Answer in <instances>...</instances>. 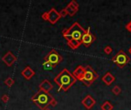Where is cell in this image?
Segmentation results:
<instances>
[{
    "instance_id": "cell-1",
    "label": "cell",
    "mask_w": 131,
    "mask_h": 110,
    "mask_svg": "<svg viewBox=\"0 0 131 110\" xmlns=\"http://www.w3.org/2000/svg\"><path fill=\"white\" fill-rule=\"evenodd\" d=\"M54 82L65 92H67L76 82L77 79L67 69L65 68L55 78Z\"/></svg>"
},
{
    "instance_id": "cell-2",
    "label": "cell",
    "mask_w": 131,
    "mask_h": 110,
    "mask_svg": "<svg viewBox=\"0 0 131 110\" xmlns=\"http://www.w3.org/2000/svg\"><path fill=\"white\" fill-rule=\"evenodd\" d=\"M86 30L80 25L78 22H74L69 28H65L62 31L63 37L67 40H76L81 42V39L84 35Z\"/></svg>"
},
{
    "instance_id": "cell-3",
    "label": "cell",
    "mask_w": 131,
    "mask_h": 110,
    "mask_svg": "<svg viewBox=\"0 0 131 110\" xmlns=\"http://www.w3.org/2000/svg\"><path fill=\"white\" fill-rule=\"evenodd\" d=\"M54 97L49 93H45L42 90H39L32 97V101L40 109L44 110L51 103Z\"/></svg>"
},
{
    "instance_id": "cell-4",
    "label": "cell",
    "mask_w": 131,
    "mask_h": 110,
    "mask_svg": "<svg viewBox=\"0 0 131 110\" xmlns=\"http://www.w3.org/2000/svg\"><path fill=\"white\" fill-rule=\"evenodd\" d=\"M98 77L99 74L90 65H87L85 67L84 74L83 78L80 79V82H82L86 86L89 87L92 85L96 79H98Z\"/></svg>"
},
{
    "instance_id": "cell-5",
    "label": "cell",
    "mask_w": 131,
    "mask_h": 110,
    "mask_svg": "<svg viewBox=\"0 0 131 110\" xmlns=\"http://www.w3.org/2000/svg\"><path fill=\"white\" fill-rule=\"evenodd\" d=\"M112 61L120 69L124 68L125 66H127L130 61V58L129 56L123 51V50H120V51H118L116 55H114L112 57Z\"/></svg>"
},
{
    "instance_id": "cell-6",
    "label": "cell",
    "mask_w": 131,
    "mask_h": 110,
    "mask_svg": "<svg viewBox=\"0 0 131 110\" xmlns=\"http://www.w3.org/2000/svg\"><path fill=\"white\" fill-rule=\"evenodd\" d=\"M44 61L50 63L55 68L58 64H59L63 61V57L61 54H58L57 51H55V49H52V51L45 57Z\"/></svg>"
},
{
    "instance_id": "cell-7",
    "label": "cell",
    "mask_w": 131,
    "mask_h": 110,
    "mask_svg": "<svg viewBox=\"0 0 131 110\" xmlns=\"http://www.w3.org/2000/svg\"><path fill=\"white\" fill-rule=\"evenodd\" d=\"M95 41H96V37L91 33L90 28H88L85 31V33L82 37L81 44H83L86 47H89Z\"/></svg>"
},
{
    "instance_id": "cell-8",
    "label": "cell",
    "mask_w": 131,
    "mask_h": 110,
    "mask_svg": "<svg viewBox=\"0 0 131 110\" xmlns=\"http://www.w3.org/2000/svg\"><path fill=\"white\" fill-rule=\"evenodd\" d=\"M2 61L4 62L5 64L8 67H11L12 64L15 63L17 61V57L11 52V51H8L2 57Z\"/></svg>"
},
{
    "instance_id": "cell-9",
    "label": "cell",
    "mask_w": 131,
    "mask_h": 110,
    "mask_svg": "<svg viewBox=\"0 0 131 110\" xmlns=\"http://www.w3.org/2000/svg\"><path fill=\"white\" fill-rule=\"evenodd\" d=\"M81 104L87 109H91L96 104V100L90 95H87L82 99Z\"/></svg>"
},
{
    "instance_id": "cell-10",
    "label": "cell",
    "mask_w": 131,
    "mask_h": 110,
    "mask_svg": "<svg viewBox=\"0 0 131 110\" xmlns=\"http://www.w3.org/2000/svg\"><path fill=\"white\" fill-rule=\"evenodd\" d=\"M60 18H61V16H60L59 12H57L55 8H52L48 12V22L51 24L55 25Z\"/></svg>"
},
{
    "instance_id": "cell-11",
    "label": "cell",
    "mask_w": 131,
    "mask_h": 110,
    "mask_svg": "<svg viewBox=\"0 0 131 110\" xmlns=\"http://www.w3.org/2000/svg\"><path fill=\"white\" fill-rule=\"evenodd\" d=\"M84 71H85V67H84L81 65H80L74 70V72L72 73V74L77 79V80L80 81V79H81L84 76Z\"/></svg>"
},
{
    "instance_id": "cell-12",
    "label": "cell",
    "mask_w": 131,
    "mask_h": 110,
    "mask_svg": "<svg viewBox=\"0 0 131 110\" xmlns=\"http://www.w3.org/2000/svg\"><path fill=\"white\" fill-rule=\"evenodd\" d=\"M53 89V85L48 79H45L39 85V89L45 93H49Z\"/></svg>"
},
{
    "instance_id": "cell-13",
    "label": "cell",
    "mask_w": 131,
    "mask_h": 110,
    "mask_svg": "<svg viewBox=\"0 0 131 110\" xmlns=\"http://www.w3.org/2000/svg\"><path fill=\"white\" fill-rule=\"evenodd\" d=\"M35 71L30 67H26L22 71V76L27 80L31 79V78H32L35 76Z\"/></svg>"
},
{
    "instance_id": "cell-14",
    "label": "cell",
    "mask_w": 131,
    "mask_h": 110,
    "mask_svg": "<svg viewBox=\"0 0 131 110\" xmlns=\"http://www.w3.org/2000/svg\"><path fill=\"white\" fill-rule=\"evenodd\" d=\"M102 81L107 86H110V85H111L115 81V76H113L110 72H107L102 77Z\"/></svg>"
},
{
    "instance_id": "cell-15",
    "label": "cell",
    "mask_w": 131,
    "mask_h": 110,
    "mask_svg": "<svg viewBox=\"0 0 131 110\" xmlns=\"http://www.w3.org/2000/svg\"><path fill=\"white\" fill-rule=\"evenodd\" d=\"M78 9L79 8H77L74 7L70 3H69L65 8V10L67 12V15H69L70 16H74L78 12Z\"/></svg>"
},
{
    "instance_id": "cell-16",
    "label": "cell",
    "mask_w": 131,
    "mask_h": 110,
    "mask_svg": "<svg viewBox=\"0 0 131 110\" xmlns=\"http://www.w3.org/2000/svg\"><path fill=\"white\" fill-rule=\"evenodd\" d=\"M67 44L72 50H75V49L78 48L80 45H81V42H80L78 41H76V40H70V41H67Z\"/></svg>"
},
{
    "instance_id": "cell-17",
    "label": "cell",
    "mask_w": 131,
    "mask_h": 110,
    "mask_svg": "<svg viewBox=\"0 0 131 110\" xmlns=\"http://www.w3.org/2000/svg\"><path fill=\"white\" fill-rule=\"evenodd\" d=\"M100 108H101L102 110H112L114 109V106L110 102L105 101L101 106H100Z\"/></svg>"
},
{
    "instance_id": "cell-18",
    "label": "cell",
    "mask_w": 131,
    "mask_h": 110,
    "mask_svg": "<svg viewBox=\"0 0 131 110\" xmlns=\"http://www.w3.org/2000/svg\"><path fill=\"white\" fill-rule=\"evenodd\" d=\"M4 83H5L8 87H12V86L14 85V83H15V80H14V79H13L12 77L8 76V78H6V79H5Z\"/></svg>"
},
{
    "instance_id": "cell-19",
    "label": "cell",
    "mask_w": 131,
    "mask_h": 110,
    "mask_svg": "<svg viewBox=\"0 0 131 110\" xmlns=\"http://www.w3.org/2000/svg\"><path fill=\"white\" fill-rule=\"evenodd\" d=\"M121 88H120L118 85H116L115 86H114V88L112 89V93L115 95V96H119L120 93H121Z\"/></svg>"
},
{
    "instance_id": "cell-20",
    "label": "cell",
    "mask_w": 131,
    "mask_h": 110,
    "mask_svg": "<svg viewBox=\"0 0 131 110\" xmlns=\"http://www.w3.org/2000/svg\"><path fill=\"white\" fill-rule=\"evenodd\" d=\"M104 53L106 54H110L112 52H113V49H112V47H110V46H109V45H107V46H106L105 47H104Z\"/></svg>"
},
{
    "instance_id": "cell-21",
    "label": "cell",
    "mask_w": 131,
    "mask_h": 110,
    "mask_svg": "<svg viewBox=\"0 0 131 110\" xmlns=\"http://www.w3.org/2000/svg\"><path fill=\"white\" fill-rule=\"evenodd\" d=\"M43 67H44L45 69H46V70H52V69H54L53 66H52L51 64H50V63L47 62V61H45V62L43 63Z\"/></svg>"
},
{
    "instance_id": "cell-22",
    "label": "cell",
    "mask_w": 131,
    "mask_h": 110,
    "mask_svg": "<svg viewBox=\"0 0 131 110\" xmlns=\"http://www.w3.org/2000/svg\"><path fill=\"white\" fill-rule=\"evenodd\" d=\"M1 99H2V101L4 103H7L8 101H9V99H10V98H9V96L7 95V94H4L2 96V98H1Z\"/></svg>"
},
{
    "instance_id": "cell-23",
    "label": "cell",
    "mask_w": 131,
    "mask_h": 110,
    "mask_svg": "<svg viewBox=\"0 0 131 110\" xmlns=\"http://www.w3.org/2000/svg\"><path fill=\"white\" fill-rule=\"evenodd\" d=\"M59 15H60V16H61V18H65V17H66V16L67 15V11L65 10V8L62 9L61 11L59 12Z\"/></svg>"
},
{
    "instance_id": "cell-24",
    "label": "cell",
    "mask_w": 131,
    "mask_h": 110,
    "mask_svg": "<svg viewBox=\"0 0 131 110\" xmlns=\"http://www.w3.org/2000/svg\"><path fill=\"white\" fill-rule=\"evenodd\" d=\"M42 18L45 20V21H48V12H46L44 14H42Z\"/></svg>"
},
{
    "instance_id": "cell-25",
    "label": "cell",
    "mask_w": 131,
    "mask_h": 110,
    "mask_svg": "<svg viewBox=\"0 0 131 110\" xmlns=\"http://www.w3.org/2000/svg\"><path fill=\"white\" fill-rule=\"evenodd\" d=\"M57 104H58L57 100H56V99H55V98H53L52 100V102H51V103H50V106H52V107H55V106H57Z\"/></svg>"
},
{
    "instance_id": "cell-26",
    "label": "cell",
    "mask_w": 131,
    "mask_h": 110,
    "mask_svg": "<svg viewBox=\"0 0 131 110\" xmlns=\"http://www.w3.org/2000/svg\"><path fill=\"white\" fill-rule=\"evenodd\" d=\"M125 28H126V29L127 30V31H128L129 32L131 33V22H129L126 25Z\"/></svg>"
},
{
    "instance_id": "cell-27",
    "label": "cell",
    "mask_w": 131,
    "mask_h": 110,
    "mask_svg": "<svg viewBox=\"0 0 131 110\" xmlns=\"http://www.w3.org/2000/svg\"><path fill=\"white\" fill-rule=\"evenodd\" d=\"M70 3L74 7H75V8H79V4H78L76 1H74V0H72V1L70 2Z\"/></svg>"
},
{
    "instance_id": "cell-28",
    "label": "cell",
    "mask_w": 131,
    "mask_h": 110,
    "mask_svg": "<svg viewBox=\"0 0 131 110\" xmlns=\"http://www.w3.org/2000/svg\"><path fill=\"white\" fill-rule=\"evenodd\" d=\"M128 51H129V53H130V54H131V47L129 48V50H128Z\"/></svg>"
},
{
    "instance_id": "cell-29",
    "label": "cell",
    "mask_w": 131,
    "mask_h": 110,
    "mask_svg": "<svg viewBox=\"0 0 131 110\" xmlns=\"http://www.w3.org/2000/svg\"><path fill=\"white\" fill-rule=\"evenodd\" d=\"M44 110H52V109H50L49 108H46L45 109H44Z\"/></svg>"
},
{
    "instance_id": "cell-30",
    "label": "cell",
    "mask_w": 131,
    "mask_h": 110,
    "mask_svg": "<svg viewBox=\"0 0 131 110\" xmlns=\"http://www.w3.org/2000/svg\"><path fill=\"white\" fill-rule=\"evenodd\" d=\"M130 71H131V70H130Z\"/></svg>"
},
{
    "instance_id": "cell-31",
    "label": "cell",
    "mask_w": 131,
    "mask_h": 110,
    "mask_svg": "<svg viewBox=\"0 0 131 110\" xmlns=\"http://www.w3.org/2000/svg\"><path fill=\"white\" fill-rule=\"evenodd\" d=\"M130 22H131V21H130Z\"/></svg>"
}]
</instances>
